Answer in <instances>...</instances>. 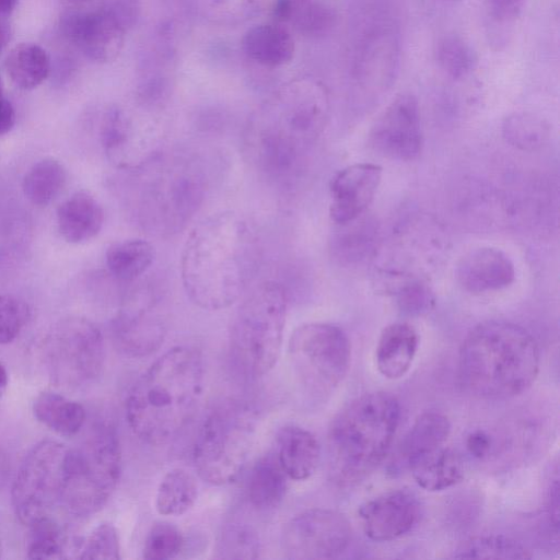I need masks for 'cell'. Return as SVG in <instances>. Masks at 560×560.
<instances>
[{"label": "cell", "instance_id": "obj_11", "mask_svg": "<svg viewBox=\"0 0 560 560\" xmlns=\"http://www.w3.org/2000/svg\"><path fill=\"white\" fill-rule=\"evenodd\" d=\"M43 362L49 378L65 388H81L102 374L105 347L100 329L83 317L59 320L43 341Z\"/></svg>", "mask_w": 560, "mask_h": 560}, {"label": "cell", "instance_id": "obj_35", "mask_svg": "<svg viewBox=\"0 0 560 560\" xmlns=\"http://www.w3.org/2000/svg\"><path fill=\"white\" fill-rule=\"evenodd\" d=\"M457 559H530V550L504 535H482L462 542L454 551Z\"/></svg>", "mask_w": 560, "mask_h": 560}, {"label": "cell", "instance_id": "obj_38", "mask_svg": "<svg viewBox=\"0 0 560 560\" xmlns=\"http://www.w3.org/2000/svg\"><path fill=\"white\" fill-rule=\"evenodd\" d=\"M260 552L257 532L248 524L233 522L220 534L217 557L222 559H256Z\"/></svg>", "mask_w": 560, "mask_h": 560}, {"label": "cell", "instance_id": "obj_12", "mask_svg": "<svg viewBox=\"0 0 560 560\" xmlns=\"http://www.w3.org/2000/svg\"><path fill=\"white\" fill-rule=\"evenodd\" d=\"M69 447L46 439L25 455L14 476L11 503L16 517L26 526L52 516L62 504Z\"/></svg>", "mask_w": 560, "mask_h": 560}, {"label": "cell", "instance_id": "obj_29", "mask_svg": "<svg viewBox=\"0 0 560 560\" xmlns=\"http://www.w3.org/2000/svg\"><path fill=\"white\" fill-rule=\"evenodd\" d=\"M27 527L30 528L27 558H78L82 539L70 536V533L52 516L42 518Z\"/></svg>", "mask_w": 560, "mask_h": 560}, {"label": "cell", "instance_id": "obj_5", "mask_svg": "<svg viewBox=\"0 0 560 560\" xmlns=\"http://www.w3.org/2000/svg\"><path fill=\"white\" fill-rule=\"evenodd\" d=\"M399 420V401L389 393L363 394L346 405L328 431L332 479L348 486L372 472L387 455Z\"/></svg>", "mask_w": 560, "mask_h": 560}, {"label": "cell", "instance_id": "obj_13", "mask_svg": "<svg viewBox=\"0 0 560 560\" xmlns=\"http://www.w3.org/2000/svg\"><path fill=\"white\" fill-rule=\"evenodd\" d=\"M165 311L161 291L153 283L140 282L130 289L112 323L117 347L133 358L156 351L167 331Z\"/></svg>", "mask_w": 560, "mask_h": 560}, {"label": "cell", "instance_id": "obj_17", "mask_svg": "<svg viewBox=\"0 0 560 560\" xmlns=\"http://www.w3.org/2000/svg\"><path fill=\"white\" fill-rule=\"evenodd\" d=\"M382 171L376 164L355 163L332 177L329 214L335 223H348L365 211L381 184Z\"/></svg>", "mask_w": 560, "mask_h": 560}, {"label": "cell", "instance_id": "obj_26", "mask_svg": "<svg viewBox=\"0 0 560 560\" xmlns=\"http://www.w3.org/2000/svg\"><path fill=\"white\" fill-rule=\"evenodd\" d=\"M451 431L448 419L435 411L421 413L406 434L399 450V465L408 468L412 462L444 445Z\"/></svg>", "mask_w": 560, "mask_h": 560}, {"label": "cell", "instance_id": "obj_14", "mask_svg": "<svg viewBox=\"0 0 560 560\" xmlns=\"http://www.w3.org/2000/svg\"><path fill=\"white\" fill-rule=\"evenodd\" d=\"M351 537L350 523L341 513L316 508L296 514L285 524L281 544L288 559H331L345 552Z\"/></svg>", "mask_w": 560, "mask_h": 560}, {"label": "cell", "instance_id": "obj_6", "mask_svg": "<svg viewBox=\"0 0 560 560\" xmlns=\"http://www.w3.org/2000/svg\"><path fill=\"white\" fill-rule=\"evenodd\" d=\"M132 172V208L139 225L160 237L183 231L205 199L208 179L201 162L192 156L160 154Z\"/></svg>", "mask_w": 560, "mask_h": 560}, {"label": "cell", "instance_id": "obj_27", "mask_svg": "<svg viewBox=\"0 0 560 560\" xmlns=\"http://www.w3.org/2000/svg\"><path fill=\"white\" fill-rule=\"evenodd\" d=\"M408 469L418 486L427 491L445 490L464 478L460 457L453 450L443 446L419 457Z\"/></svg>", "mask_w": 560, "mask_h": 560}, {"label": "cell", "instance_id": "obj_42", "mask_svg": "<svg viewBox=\"0 0 560 560\" xmlns=\"http://www.w3.org/2000/svg\"><path fill=\"white\" fill-rule=\"evenodd\" d=\"M397 305L402 314L417 316L430 311L434 305V299L425 284L412 282L399 289Z\"/></svg>", "mask_w": 560, "mask_h": 560}, {"label": "cell", "instance_id": "obj_32", "mask_svg": "<svg viewBox=\"0 0 560 560\" xmlns=\"http://www.w3.org/2000/svg\"><path fill=\"white\" fill-rule=\"evenodd\" d=\"M5 70L12 83L21 90H33L48 77L50 62L46 50L37 44L21 43L5 58Z\"/></svg>", "mask_w": 560, "mask_h": 560}, {"label": "cell", "instance_id": "obj_20", "mask_svg": "<svg viewBox=\"0 0 560 560\" xmlns=\"http://www.w3.org/2000/svg\"><path fill=\"white\" fill-rule=\"evenodd\" d=\"M57 226L66 242L81 244L94 238L102 230L104 211L89 191L72 194L57 209Z\"/></svg>", "mask_w": 560, "mask_h": 560}, {"label": "cell", "instance_id": "obj_37", "mask_svg": "<svg viewBox=\"0 0 560 560\" xmlns=\"http://www.w3.org/2000/svg\"><path fill=\"white\" fill-rule=\"evenodd\" d=\"M503 137L514 147L535 150L549 138L550 126L532 113H514L503 122Z\"/></svg>", "mask_w": 560, "mask_h": 560}, {"label": "cell", "instance_id": "obj_2", "mask_svg": "<svg viewBox=\"0 0 560 560\" xmlns=\"http://www.w3.org/2000/svg\"><path fill=\"white\" fill-rule=\"evenodd\" d=\"M328 110V94L320 82L300 79L283 86L256 110L245 128L247 160L269 179H291L323 131Z\"/></svg>", "mask_w": 560, "mask_h": 560}, {"label": "cell", "instance_id": "obj_47", "mask_svg": "<svg viewBox=\"0 0 560 560\" xmlns=\"http://www.w3.org/2000/svg\"><path fill=\"white\" fill-rule=\"evenodd\" d=\"M18 0H0V18L9 15L16 7Z\"/></svg>", "mask_w": 560, "mask_h": 560}, {"label": "cell", "instance_id": "obj_18", "mask_svg": "<svg viewBox=\"0 0 560 560\" xmlns=\"http://www.w3.org/2000/svg\"><path fill=\"white\" fill-rule=\"evenodd\" d=\"M126 26L114 10L79 14L67 24L72 40L90 59L98 62L112 61L119 55Z\"/></svg>", "mask_w": 560, "mask_h": 560}, {"label": "cell", "instance_id": "obj_16", "mask_svg": "<svg viewBox=\"0 0 560 560\" xmlns=\"http://www.w3.org/2000/svg\"><path fill=\"white\" fill-rule=\"evenodd\" d=\"M364 534L374 541H390L418 523L420 505L407 490H394L364 502L358 511Z\"/></svg>", "mask_w": 560, "mask_h": 560}, {"label": "cell", "instance_id": "obj_21", "mask_svg": "<svg viewBox=\"0 0 560 560\" xmlns=\"http://www.w3.org/2000/svg\"><path fill=\"white\" fill-rule=\"evenodd\" d=\"M419 346L417 330L408 323L386 326L376 346V365L388 380L404 376L410 369Z\"/></svg>", "mask_w": 560, "mask_h": 560}, {"label": "cell", "instance_id": "obj_25", "mask_svg": "<svg viewBox=\"0 0 560 560\" xmlns=\"http://www.w3.org/2000/svg\"><path fill=\"white\" fill-rule=\"evenodd\" d=\"M397 58V40L393 33L373 32L368 36L358 60V80L365 84H386L395 73Z\"/></svg>", "mask_w": 560, "mask_h": 560}, {"label": "cell", "instance_id": "obj_28", "mask_svg": "<svg viewBox=\"0 0 560 560\" xmlns=\"http://www.w3.org/2000/svg\"><path fill=\"white\" fill-rule=\"evenodd\" d=\"M287 474L276 453H268L254 465L248 481L250 504L260 511L273 510L281 504L288 489Z\"/></svg>", "mask_w": 560, "mask_h": 560}, {"label": "cell", "instance_id": "obj_31", "mask_svg": "<svg viewBox=\"0 0 560 560\" xmlns=\"http://www.w3.org/2000/svg\"><path fill=\"white\" fill-rule=\"evenodd\" d=\"M154 246L143 238H130L112 244L105 255L109 273L121 282H133L151 267Z\"/></svg>", "mask_w": 560, "mask_h": 560}, {"label": "cell", "instance_id": "obj_39", "mask_svg": "<svg viewBox=\"0 0 560 560\" xmlns=\"http://www.w3.org/2000/svg\"><path fill=\"white\" fill-rule=\"evenodd\" d=\"M184 546V536L176 525L156 522L145 536L142 557L147 560H168L177 557Z\"/></svg>", "mask_w": 560, "mask_h": 560}, {"label": "cell", "instance_id": "obj_30", "mask_svg": "<svg viewBox=\"0 0 560 560\" xmlns=\"http://www.w3.org/2000/svg\"><path fill=\"white\" fill-rule=\"evenodd\" d=\"M33 412L40 423L63 436L78 434L86 420V411L81 404L54 392L37 395Z\"/></svg>", "mask_w": 560, "mask_h": 560}, {"label": "cell", "instance_id": "obj_15", "mask_svg": "<svg viewBox=\"0 0 560 560\" xmlns=\"http://www.w3.org/2000/svg\"><path fill=\"white\" fill-rule=\"evenodd\" d=\"M371 148L382 156L411 161L422 148L419 104L411 93L397 95L377 117L369 133Z\"/></svg>", "mask_w": 560, "mask_h": 560}, {"label": "cell", "instance_id": "obj_40", "mask_svg": "<svg viewBox=\"0 0 560 560\" xmlns=\"http://www.w3.org/2000/svg\"><path fill=\"white\" fill-rule=\"evenodd\" d=\"M79 559L117 560L120 558L119 538L115 526L102 523L82 539Z\"/></svg>", "mask_w": 560, "mask_h": 560}, {"label": "cell", "instance_id": "obj_48", "mask_svg": "<svg viewBox=\"0 0 560 560\" xmlns=\"http://www.w3.org/2000/svg\"><path fill=\"white\" fill-rule=\"evenodd\" d=\"M9 40L10 30L5 24L0 22V52L4 49Z\"/></svg>", "mask_w": 560, "mask_h": 560}, {"label": "cell", "instance_id": "obj_49", "mask_svg": "<svg viewBox=\"0 0 560 560\" xmlns=\"http://www.w3.org/2000/svg\"><path fill=\"white\" fill-rule=\"evenodd\" d=\"M9 383L8 372L5 368L0 363V398L7 390Z\"/></svg>", "mask_w": 560, "mask_h": 560}, {"label": "cell", "instance_id": "obj_7", "mask_svg": "<svg viewBox=\"0 0 560 560\" xmlns=\"http://www.w3.org/2000/svg\"><path fill=\"white\" fill-rule=\"evenodd\" d=\"M287 293L276 281L250 291L237 308L230 332V349L241 372L248 377L267 374L277 363L282 346Z\"/></svg>", "mask_w": 560, "mask_h": 560}, {"label": "cell", "instance_id": "obj_33", "mask_svg": "<svg viewBox=\"0 0 560 560\" xmlns=\"http://www.w3.org/2000/svg\"><path fill=\"white\" fill-rule=\"evenodd\" d=\"M63 164L54 158H45L34 163L22 182L23 194L35 206H47L54 201L67 183Z\"/></svg>", "mask_w": 560, "mask_h": 560}, {"label": "cell", "instance_id": "obj_23", "mask_svg": "<svg viewBox=\"0 0 560 560\" xmlns=\"http://www.w3.org/2000/svg\"><path fill=\"white\" fill-rule=\"evenodd\" d=\"M244 54L265 67H281L289 63L295 51L291 33L278 23L259 24L249 28L243 39Z\"/></svg>", "mask_w": 560, "mask_h": 560}, {"label": "cell", "instance_id": "obj_22", "mask_svg": "<svg viewBox=\"0 0 560 560\" xmlns=\"http://www.w3.org/2000/svg\"><path fill=\"white\" fill-rule=\"evenodd\" d=\"M275 453L287 476L293 480L308 479L320 459V446L316 438L296 425L280 430Z\"/></svg>", "mask_w": 560, "mask_h": 560}, {"label": "cell", "instance_id": "obj_10", "mask_svg": "<svg viewBox=\"0 0 560 560\" xmlns=\"http://www.w3.org/2000/svg\"><path fill=\"white\" fill-rule=\"evenodd\" d=\"M293 373L306 394L325 400L348 373L351 346L346 332L328 323H307L294 329L288 343Z\"/></svg>", "mask_w": 560, "mask_h": 560}, {"label": "cell", "instance_id": "obj_44", "mask_svg": "<svg viewBox=\"0 0 560 560\" xmlns=\"http://www.w3.org/2000/svg\"><path fill=\"white\" fill-rule=\"evenodd\" d=\"M466 447L470 455L481 459L490 455L493 447V439L487 431L477 429L467 435Z\"/></svg>", "mask_w": 560, "mask_h": 560}, {"label": "cell", "instance_id": "obj_50", "mask_svg": "<svg viewBox=\"0 0 560 560\" xmlns=\"http://www.w3.org/2000/svg\"><path fill=\"white\" fill-rule=\"evenodd\" d=\"M3 93H2V88H1V82H0V98L3 97Z\"/></svg>", "mask_w": 560, "mask_h": 560}, {"label": "cell", "instance_id": "obj_24", "mask_svg": "<svg viewBox=\"0 0 560 560\" xmlns=\"http://www.w3.org/2000/svg\"><path fill=\"white\" fill-rule=\"evenodd\" d=\"M272 16L276 23H291L308 37L327 35L337 21L334 8L324 0H275Z\"/></svg>", "mask_w": 560, "mask_h": 560}, {"label": "cell", "instance_id": "obj_19", "mask_svg": "<svg viewBox=\"0 0 560 560\" xmlns=\"http://www.w3.org/2000/svg\"><path fill=\"white\" fill-rule=\"evenodd\" d=\"M455 275L465 291L480 294L509 287L515 279V268L504 252L493 247H479L459 259Z\"/></svg>", "mask_w": 560, "mask_h": 560}, {"label": "cell", "instance_id": "obj_36", "mask_svg": "<svg viewBox=\"0 0 560 560\" xmlns=\"http://www.w3.org/2000/svg\"><path fill=\"white\" fill-rule=\"evenodd\" d=\"M435 60L444 74L453 80H459L475 70L478 57L464 38L458 35H446L436 44Z\"/></svg>", "mask_w": 560, "mask_h": 560}, {"label": "cell", "instance_id": "obj_45", "mask_svg": "<svg viewBox=\"0 0 560 560\" xmlns=\"http://www.w3.org/2000/svg\"><path fill=\"white\" fill-rule=\"evenodd\" d=\"M15 124V112L4 96L0 98V137L8 133Z\"/></svg>", "mask_w": 560, "mask_h": 560}, {"label": "cell", "instance_id": "obj_8", "mask_svg": "<svg viewBox=\"0 0 560 560\" xmlns=\"http://www.w3.org/2000/svg\"><path fill=\"white\" fill-rule=\"evenodd\" d=\"M257 418L253 408L236 399L215 405L202 421L192 445L199 477L213 486L233 482L252 451Z\"/></svg>", "mask_w": 560, "mask_h": 560}, {"label": "cell", "instance_id": "obj_34", "mask_svg": "<svg viewBox=\"0 0 560 560\" xmlns=\"http://www.w3.org/2000/svg\"><path fill=\"white\" fill-rule=\"evenodd\" d=\"M198 497L195 477L183 468H174L162 478L155 494V510L160 515L178 516L188 512Z\"/></svg>", "mask_w": 560, "mask_h": 560}, {"label": "cell", "instance_id": "obj_3", "mask_svg": "<svg viewBox=\"0 0 560 560\" xmlns=\"http://www.w3.org/2000/svg\"><path fill=\"white\" fill-rule=\"evenodd\" d=\"M203 361L187 346L167 350L143 372L126 399L130 430L150 445L176 439L192 419L202 394Z\"/></svg>", "mask_w": 560, "mask_h": 560}, {"label": "cell", "instance_id": "obj_41", "mask_svg": "<svg viewBox=\"0 0 560 560\" xmlns=\"http://www.w3.org/2000/svg\"><path fill=\"white\" fill-rule=\"evenodd\" d=\"M30 317L27 304L11 294H0V345L14 341Z\"/></svg>", "mask_w": 560, "mask_h": 560}, {"label": "cell", "instance_id": "obj_9", "mask_svg": "<svg viewBox=\"0 0 560 560\" xmlns=\"http://www.w3.org/2000/svg\"><path fill=\"white\" fill-rule=\"evenodd\" d=\"M122 459L115 428L94 424L84 439L69 448L62 506L74 517L97 513L115 491Z\"/></svg>", "mask_w": 560, "mask_h": 560}, {"label": "cell", "instance_id": "obj_51", "mask_svg": "<svg viewBox=\"0 0 560 560\" xmlns=\"http://www.w3.org/2000/svg\"><path fill=\"white\" fill-rule=\"evenodd\" d=\"M1 552H2V544H1V539H0V557H1Z\"/></svg>", "mask_w": 560, "mask_h": 560}, {"label": "cell", "instance_id": "obj_43", "mask_svg": "<svg viewBox=\"0 0 560 560\" xmlns=\"http://www.w3.org/2000/svg\"><path fill=\"white\" fill-rule=\"evenodd\" d=\"M526 0H485V11L491 24L508 26L516 21L524 10Z\"/></svg>", "mask_w": 560, "mask_h": 560}, {"label": "cell", "instance_id": "obj_4", "mask_svg": "<svg viewBox=\"0 0 560 560\" xmlns=\"http://www.w3.org/2000/svg\"><path fill=\"white\" fill-rule=\"evenodd\" d=\"M465 387L485 399H506L527 390L539 371V349L523 327L487 320L474 327L459 350Z\"/></svg>", "mask_w": 560, "mask_h": 560}, {"label": "cell", "instance_id": "obj_1", "mask_svg": "<svg viewBox=\"0 0 560 560\" xmlns=\"http://www.w3.org/2000/svg\"><path fill=\"white\" fill-rule=\"evenodd\" d=\"M259 243L253 225L224 210L200 220L180 255V279L189 300L207 311L234 304L257 269Z\"/></svg>", "mask_w": 560, "mask_h": 560}, {"label": "cell", "instance_id": "obj_46", "mask_svg": "<svg viewBox=\"0 0 560 560\" xmlns=\"http://www.w3.org/2000/svg\"><path fill=\"white\" fill-rule=\"evenodd\" d=\"M10 471V464L7 454L0 448V490L7 482Z\"/></svg>", "mask_w": 560, "mask_h": 560}]
</instances>
